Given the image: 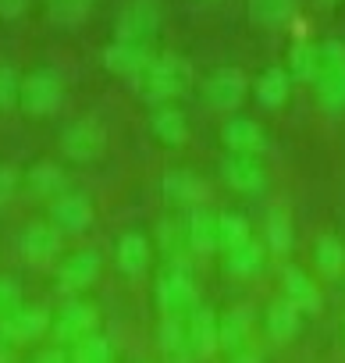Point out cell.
Masks as SVG:
<instances>
[{
    "label": "cell",
    "mask_w": 345,
    "mask_h": 363,
    "mask_svg": "<svg viewBox=\"0 0 345 363\" xmlns=\"http://www.w3.org/2000/svg\"><path fill=\"white\" fill-rule=\"evenodd\" d=\"M264 260H267V246L256 242V239H249L246 246L225 253V271H228L232 278H253V274L264 271Z\"/></svg>",
    "instance_id": "obj_25"
},
{
    "label": "cell",
    "mask_w": 345,
    "mask_h": 363,
    "mask_svg": "<svg viewBox=\"0 0 345 363\" xmlns=\"http://www.w3.org/2000/svg\"><path fill=\"white\" fill-rule=\"evenodd\" d=\"M107 150V132L96 118H79L72 121L64 132H61V153L68 160H79V164H89L96 160L100 153Z\"/></svg>",
    "instance_id": "obj_6"
},
{
    "label": "cell",
    "mask_w": 345,
    "mask_h": 363,
    "mask_svg": "<svg viewBox=\"0 0 345 363\" xmlns=\"http://www.w3.org/2000/svg\"><path fill=\"white\" fill-rule=\"evenodd\" d=\"M160 193L167 203H175V207H186V211H196V207H207V182H200L193 171L186 167H175V171H164L160 178Z\"/></svg>",
    "instance_id": "obj_9"
},
{
    "label": "cell",
    "mask_w": 345,
    "mask_h": 363,
    "mask_svg": "<svg viewBox=\"0 0 345 363\" xmlns=\"http://www.w3.org/2000/svg\"><path fill=\"white\" fill-rule=\"evenodd\" d=\"M228 363H264V352H256V349H239Z\"/></svg>",
    "instance_id": "obj_40"
},
{
    "label": "cell",
    "mask_w": 345,
    "mask_h": 363,
    "mask_svg": "<svg viewBox=\"0 0 345 363\" xmlns=\"http://www.w3.org/2000/svg\"><path fill=\"white\" fill-rule=\"evenodd\" d=\"M22 182H26V193L36 196V200H57L64 193V171L54 160H36L22 174Z\"/></svg>",
    "instance_id": "obj_19"
},
{
    "label": "cell",
    "mask_w": 345,
    "mask_h": 363,
    "mask_svg": "<svg viewBox=\"0 0 345 363\" xmlns=\"http://www.w3.org/2000/svg\"><path fill=\"white\" fill-rule=\"evenodd\" d=\"M246 89H249V82H246L242 68H217L203 82V96L214 111H235L246 100Z\"/></svg>",
    "instance_id": "obj_10"
},
{
    "label": "cell",
    "mask_w": 345,
    "mask_h": 363,
    "mask_svg": "<svg viewBox=\"0 0 345 363\" xmlns=\"http://www.w3.org/2000/svg\"><path fill=\"white\" fill-rule=\"evenodd\" d=\"M157 306L164 317H189L200 306L196 281L186 264H167L157 274Z\"/></svg>",
    "instance_id": "obj_3"
},
{
    "label": "cell",
    "mask_w": 345,
    "mask_h": 363,
    "mask_svg": "<svg viewBox=\"0 0 345 363\" xmlns=\"http://www.w3.org/2000/svg\"><path fill=\"white\" fill-rule=\"evenodd\" d=\"M149 128H153V135H157L164 146H182V143L189 139V121H186V114H182L179 107H171V104H164V107L153 111Z\"/></svg>",
    "instance_id": "obj_24"
},
{
    "label": "cell",
    "mask_w": 345,
    "mask_h": 363,
    "mask_svg": "<svg viewBox=\"0 0 345 363\" xmlns=\"http://www.w3.org/2000/svg\"><path fill=\"white\" fill-rule=\"evenodd\" d=\"M135 93L157 107H164L167 100H175L182 93H189L193 86V65L186 57H175V54H167V57H153L146 65V72L139 79H132Z\"/></svg>",
    "instance_id": "obj_1"
},
{
    "label": "cell",
    "mask_w": 345,
    "mask_h": 363,
    "mask_svg": "<svg viewBox=\"0 0 345 363\" xmlns=\"http://www.w3.org/2000/svg\"><path fill=\"white\" fill-rule=\"evenodd\" d=\"M18 86H22V79L15 75V68L0 65V107L18 104Z\"/></svg>",
    "instance_id": "obj_37"
},
{
    "label": "cell",
    "mask_w": 345,
    "mask_h": 363,
    "mask_svg": "<svg viewBox=\"0 0 345 363\" xmlns=\"http://www.w3.org/2000/svg\"><path fill=\"white\" fill-rule=\"evenodd\" d=\"M157 235H160V246H164V253H167L171 264H186V250H189L186 221H160L157 225Z\"/></svg>",
    "instance_id": "obj_31"
},
{
    "label": "cell",
    "mask_w": 345,
    "mask_h": 363,
    "mask_svg": "<svg viewBox=\"0 0 345 363\" xmlns=\"http://www.w3.org/2000/svg\"><path fill=\"white\" fill-rule=\"evenodd\" d=\"M313 264L324 278H338L345 271V242L331 232H324L317 242H313Z\"/></svg>",
    "instance_id": "obj_28"
},
{
    "label": "cell",
    "mask_w": 345,
    "mask_h": 363,
    "mask_svg": "<svg viewBox=\"0 0 345 363\" xmlns=\"http://www.w3.org/2000/svg\"><path fill=\"white\" fill-rule=\"evenodd\" d=\"M264 246L271 253H288L292 250V221L281 211H271L264 221Z\"/></svg>",
    "instance_id": "obj_32"
},
{
    "label": "cell",
    "mask_w": 345,
    "mask_h": 363,
    "mask_svg": "<svg viewBox=\"0 0 345 363\" xmlns=\"http://www.w3.org/2000/svg\"><path fill=\"white\" fill-rule=\"evenodd\" d=\"M0 363H11V352H8V345L0 342Z\"/></svg>",
    "instance_id": "obj_41"
},
{
    "label": "cell",
    "mask_w": 345,
    "mask_h": 363,
    "mask_svg": "<svg viewBox=\"0 0 345 363\" xmlns=\"http://www.w3.org/2000/svg\"><path fill=\"white\" fill-rule=\"evenodd\" d=\"M253 96H256V104L260 107H267V111H278L285 100H288V72L285 68H267L260 79H256V86H253Z\"/></svg>",
    "instance_id": "obj_27"
},
{
    "label": "cell",
    "mask_w": 345,
    "mask_h": 363,
    "mask_svg": "<svg viewBox=\"0 0 345 363\" xmlns=\"http://www.w3.org/2000/svg\"><path fill=\"white\" fill-rule=\"evenodd\" d=\"M157 349L167 356V363H186V356H193L189 352V335H186V317H160Z\"/></svg>",
    "instance_id": "obj_23"
},
{
    "label": "cell",
    "mask_w": 345,
    "mask_h": 363,
    "mask_svg": "<svg viewBox=\"0 0 345 363\" xmlns=\"http://www.w3.org/2000/svg\"><path fill=\"white\" fill-rule=\"evenodd\" d=\"M96 324H100L96 306L75 299V303L61 306V313L54 317V328H50V331H54V342H57V345H75V342L96 335Z\"/></svg>",
    "instance_id": "obj_8"
},
{
    "label": "cell",
    "mask_w": 345,
    "mask_h": 363,
    "mask_svg": "<svg viewBox=\"0 0 345 363\" xmlns=\"http://www.w3.org/2000/svg\"><path fill=\"white\" fill-rule=\"evenodd\" d=\"M281 285H285V299L295 303V306L302 310V317H306V313H317V310L324 306L317 281H313L302 267H292V264H288V267L281 271Z\"/></svg>",
    "instance_id": "obj_17"
},
{
    "label": "cell",
    "mask_w": 345,
    "mask_h": 363,
    "mask_svg": "<svg viewBox=\"0 0 345 363\" xmlns=\"http://www.w3.org/2000/svg\"><path fill=\"white\" fill-rule=\"evenodd\" d=\"M100 267H103V260L96 250H79L57 264V285L64 292H82L100 278Z\"/></svg>",
    "instance_id": "obj_14"
},
{
    "label": "cell",
    "mask_w": 345,
    "mask_h": 363,
    "mask_svg": "<svg viewBox=\"0 0 345 363\" xmlns=\"http://www.w3.org/2000/svg\"><path fill=\"white\" fill-rule=\"evenodd\" d=\"M149 242H146V235H139V232H125L121 239H118V271H125V274H142L146 271V264H149Z\"/></svg>",
    "instance_id": "obj_26"
},
{
    "label": "cell",
    "mask_w": 345,
    "mask_h": 363,
    "mask_svg": "<svg viewBox=\"0 0 345 363\" xmlns=\"http://www.w3.org/2000/svg\"><path fill=\"white\" fill-rule=\"evenodd\" d=\"M253 320H256V310L246 306V303L225 310V313H221V349H228L232 356H235L239 349H246V338H249V331H253Z\"/></svg>",
    "instance_id": "obj_22"
},
{
    "label": "cell",
    "mask_w": 345,
    "mask_h": 363,
    "mask_svg": "<svg viewBox=\"0 0 345 363\" xmlns=\"http://www.w3.org/2000/svg\"><path fill=\"white\" fill-rule=\"evenodd\" d=\"M310 82L317 86V100L324 111H331V114L345 111V43H338V40L317 43V61H313Z\"/></svg>",
    "instance_id": "obj_2"
},
{
    "label": "cell",
    "mask_w": 345,
    "mask_h": 363,
    "mask_svg": "<svg viewBox=\"0 0 345 363\" xmlns=\"http://www.w3.org/2000/svg\"><path fill=\"white\" fill-rule=\"evenodd\" d=\"M295 0H246V11L253 26H281L292 18Z\"/></svg>",
    "instance_id": "obj_30"
},
{
    "label": "cell",
    "mask_w": 345,
    "mask_h": 363,
    "mask_svg": "<svg viewBox=\"0 0 345 363\" xmlns=\"http://www.w3.org/2000/svg\"><path fill=\"white\" fill-rule=\"evenodd\" d=\"M22 257L36 267H47L57 253H61V232L50 225V221H33L26 232H22Z\"/></svg>",
    "instance_id": "obj_15"
},
{
    "label": "cell",
    "mask_w": 345,
    "mask_h": 363,
    "mask_svg": "<svg viewBox=\"0 0 345 363\" xmlns=\"http://www.w3.org/2000/svg\"><path fill=\"white\" fill-rule=\"evenodd\" d=\"M29 8V0H0V18L11 22V18H22Z\"/></svg>",
    "instance_id": "obj_39"
},
{
    "label": "cell",
    "mask_w": 345,
    "mask_h": 363,
    "mask_svg": "<svg viewBox=\"0 0 345 363\" xmlns=\"http://www.w3.org/2000/svg\"><path fill=\"white\" fill-rule=\"evenodd\" d=\"M68 363H114V349L103 335H89V338L75 342Z\"/></svg>",
    "instance_id": "obj_33"
},
{
    "label": "cell",
    "mask_w": 345,
    "mask_h": 363,
    "mask_svg": "<svg viewBox=\"0 0 345 363\" xmlns=\"http://www.w3.org/2000/svg\"><path fill=\"white\" fill-rule=\"evenodd\" d=\"M50 225L61 235H79L93 225V203L82 193H61L57 200H50Z\"/></svg>",
    "instance_id": "obj_11"
},
{
    "label": "cell",
    "mask_w": 345,
    "mask_h": 363,
    "mask_svg": "<svg viewBox=\"0 0 345 363\" xmlns=\"http://www.w3.org/2000/svg\"><path fill=\"white\" fill-rule=\"evenodd\" d=\"M186 335H189V352L196 359H210L221 349V317L210 306H196L186 320Z\"/></svg>",
    "instance_id": "obj_12"
},
{
    "label": "cell",
    "mask_w": 345,
    "mask_h": 363,
    "mask_svg": "<svg viewBox=\"0 0 345 363\" xmlns=\"http://www.w3.org/2000/svg\"><path fill=\"white\" fill-rule=\"evenodd\" d=\"M249 239H253V228H249V221L242 214H235V211H221L217 214V250L221 253H232V250L246 246Z\"/></svg>",
    "instance_id": "obj_29"
},
{
    "label": "cell",
    "mask_w": 345,
    "mask_h": 363,
    "mask_svg": "<svg viewBox=\"0 0 345 363\" xmlns=\"http://www.w3.org/2000/svg\"><path fill=\"white\" fill-rule=\"evenodd\" d=\"M186 235H189V250L207 257L217 253V211L210 207H196L186 218Z\"/></svg>",
    "instance_id": "obj_21"
},
{
    "label": "cell",
    "mask_w": 345,
    "mask_h": 363,
    "mask_svg": "<svg viewBox=\"0 0 345 363\" xmlns=\"http://www.w3.org/2000/svg\"><path fill=\"white\" fill-rule=\"evenodd\" d=\"M61 100H64V86H61V79H57L54 72H47V68L26 75L22 86H18V107H22L26 114H33V118L54 114V111L61 107Z\"/></svg>",
    "instance_id": "obj_5"
},
{
    "label": "cell",
    "mask_w": 345,
    "mask_h": 363,
    "mask_svg": "<svg viewBox=\"0 0 345 363\" xmlns=\"http://www.w3.org/2000/svg\"><path fill=\"white\" fill-rule=\"evenodd\" d=\"M149 61H153V50H149V47H132V43H118V40H114V43L103 50L107 72H118V75H125V79H139Z\"/></svg>",
    "instance_id": "obj_20"
},
{
    "label": "cell",
    "mask_w": 345,
    "mask_h": 363,
    "mask_svg": "<svg viewBox=\"0 0 345 363\" xmlns=\"http://www.w3.org/2000/svg\"><path fill=\"white\" fill-rule=\"evenodd\" d=\"M221 143L228 146V153H239V157H260L267 150V132L260 128V121L253 118H228L221 125Z\"/></svg>",
    "instance_id": "obj_13"
},
{
    "label": "cell",
    "mask_w": 345,
    "mask_h": 363,
    "mask_svg": "<svg viewBox=\"0 0 345 363\" xmlns=\"http://www.w3.org/2000/svg\"><path fill=\"white\" fill-rule=\"evenodd\" d=\"M313 61H317V43L299 40V43L288 50V72H292L295 79H306V82H310V75H313Z\"/></svg>",
    "instance_id": "obj_35"
},
{
    "label": "cell",
    "mask_w": 345,
    "mask_h": 363,
    "mask_svg": "<svg viewBox=\"0 0 345 363\" xmlns=\"http://www.w3.org/2000/svg\"><path fill=\"white\" fill-rule=\"evenodd\" d=\"M317 4H320V8H334V4H338V0H317Z\"/></svg>",
    "instance_id": "obj_42"
},
{
    "label": "cell",
    "mask_w": 345,
    "mask_h": 363,
    "mask_svg": "<svg viewBox=\"0 0 345 363\" xmlns=\"http://www.w3.org/2000/svg\"><path fill=\"white\" fill-rule=\"evenodd\" d=\"M50 328H54V317H50L47 306H22L8 320H0V342L4 345H29V342L43 338Z\"/></svg>",
    "instance_id": "obj_7"
},
{
    "label": "cell",
    "mask_w": 345,
    "mask_h": 363,
    "mask_svg": "<svg viewBox=\"0 0 345 363\" xmlns=\"http://www.w3.org/2000/svg\"><path fill=\"white\" fill-rule=\"evenodd\" d=\"M160 33V11L153 0H128L118 15V26H114V40L118 43H132V47H149L153 50V40Z\"/></svg>",
    "instance_id": "obj_4"
},
{
    "label": "cell",
    "mask_w": 345,
    "mask_h": 363,
    "mask_svg": "<svg viewBox=\"0 0 345 363\" xmlns=\"http://www.w3.org/2000/svg\"><path fill=\"white\" fill-rule=\"evenodd\" d=\"M221 178L235 193H260L264 182H267V171L256 157H239V153H228L221 160Z\"/></svg>",
    "instance_id": "obj_16"
},
{
    "label": "cell",
    "mask_w": 345,
    "mask_h": 363,
    "mask_svg": "<svg viewBox=\"0 0 345 363\" xmlns=\"http://www.w3.org/2000/svg\"><path fill=\"white\" fill-rule=\"evenodd\" d=\"M22 186V171L15 164H0V207H4Z\"/></svg>",
    "instance_id": "obj_38"
},
{
    "label": "cell",
    "mask_w": 345,
    "mask_h": 363,
    "mask_svg": "<svg viewBox=\"0 0 345 363\" xmlns=\"http://www.w3.org/2000/svg\"><path fill=\"white\" fill-rule=\"evenodd\" d=\"M96 4V0H47V8H50V18L61 22V26H79L89 8Z\"/></svg>",
    "instance_id": "obj_34"
},
{
    "label": "cell",
    "mask_w": 345,
    "mask_h": 363,
    "mask_svg": "<svg viewBox=\"0 0 345 363\" xmlns=\"http://www.w3.org/2000/svg\"><path fill=\"white\" fill-rule=\"evenodd\" d=\"M264 328H267V338H271V342H292V338L302 331V310L281 296V299H274V303L267 306Z\"/></svg>",
    "instance_id": "obj_18"
},
{
    "label": "cell",
    "mask_w": 345,
    "mask_h": 363,
    "mask_svg": "<svg viewBox=\"0 0 345 363\" xmlns=\"http://www.w3.org/2000/svg\"><path fill=\"white\" fill-rule=\"evenodd\" d=\"M26 303H22V289L15 278H0V320H8L11 313H18Z\"/></svg>",
    "instance_id": "obj_36"
}]
</instances>
